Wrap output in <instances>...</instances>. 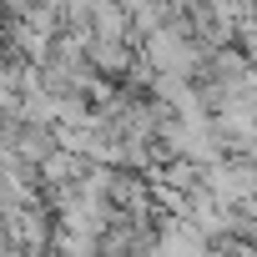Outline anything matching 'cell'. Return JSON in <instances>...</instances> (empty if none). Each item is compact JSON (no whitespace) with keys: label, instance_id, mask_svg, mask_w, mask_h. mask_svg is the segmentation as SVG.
Listing matches in <instances>:
<instances>
[{"label":"cell","instance_id":"obj_1","mask_svg":"<svg viewBox=\"0 0 257 257\" xmlns=\"http://www.w3.org/2000/svg\"><path fill=\"white\" fill-rule=\"evenodd\" d=\"M202 192H207L212 207H222V212L252 207V197H257V167H252L247 157H222L217 167L202 172Z\"/></svg>","mask_w":257,"mask_h":257},{"label":"cell","instance_id":"obj_2","mask_svg":"<svg viewBox=\"0 0 257 257\" xmlns=\"http://www.w3.org/2000/svg\"><path fill=\"white\" fill-rule=\"evenodd\" d=\"M86 31L96 41H126V46H132V21H126V11L116 6V0H91Z\"/></svg>","mask_w":257,"mask_h":257},{"label":"cell","instance_id":"obj_3","mask_svg":"<svg viewBox=\"0 0 257 257\" xmlns=\"http://www.w3.org/2000/svg\"><path fill=\"white\" fill-rule=\"evenodd\" d=\"M252 76H257V66H252Z\"/></svg>","mask_w":257,"mask_h":257}]
</instances>
